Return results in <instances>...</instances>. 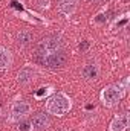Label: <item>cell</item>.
<instances>
[{
	"label": "cell",
	"mask_w": 130,
	"mask_h": 131,
	"mask_svg": "<svg viewBox=\"0 0 130 131\" xmlns=\"http://www.w3.org/2000/svg\"><path fill=\"white\" fill-rule=\"evenodd\" d=\"M63 2H67V3H72L73 0H63Z\"/></svg>",
	"instance_id": "16"
},
{
	"label": "cell",
	"mask_w": 130,
	"mask_h": 131,
	"mask_svg": "<svg viewBox=\"0 0 130 131\" xmlns=\"http://www.w3.org/2000/svg\"><path fill=\"white\" fill-rule=\"evenodd\" d=\"M9 63H11V53H9V50L0 47V70L6 69L9 66Z\"/></svg>",
	"instance_id": "11"
},
{
	"label": "cell",
	"mask_w": 130,
	"mask_h": 131,
	"mask_svg": "<svg viewBox=\"0 0 130 131\" xmlns=\"http://www.w3.org/2000/svg\"><path fill=\"white\" fill-rule=\"evenodd\" d=\"M46 93H48V87H43V89H40V90L37 92V95H35V96H37V98H41V96H43V95H46Z\"/></svg>",
	"instance_id": "14"
},
{
	"label": "cell",
	"mask_w": 130,
	"mask_h": 131,
	"mask_svg": "<svg viewBox=\"0 0 130 131\" xmlns=\"http://www.w3.org/2000/svg\"><path fill=\"white\" fill-rule=\"evenodd\" d=\"M49 124H51V119H49V116L46 114V113H37L35 116L32 117V122H31V127L35 128V130H44V128H48L49 127Z\"/></svg>",
	"instance_id": "5"
},
{
	"label": "cell",
	"mask_w": 130,
	"mask_h": 131,
	"mask_svg": "<svg viewBox=\"0 0 130 131\" xmlns=\"http://www.w3.org/2000/svg\"><path fill=\"white\" fill-rule=\"evenodd\" d=\"M31 111V107L23 102V101H18L12 105V117L14 119H20V117H25L28 113Z\"/></svg>",
	"instance_id": "7"
},
{
	"label": "cell",
	"mask_w": 130,
	"mask_h": 131,
	"mask_svg": "<svg viewBox=\"0 0 130 131\" xmlns=\"http://www.w3.org/2000/svg\"><path fill=\"white\" fill-rule=\"evenodd\" d=\"M31 41H32V32L31 31H22L17 35V44L22 46V47L28 46Z\"/></svg>",
	"instance_id": "10"
},
{
	"label": "cell",
	"mask_w": 130,
	"mask_h": 131,
	"mask_svg": "<svg viewBox=\"0 0 130 131\" xmlns=\"http://www.w3.org/2000/svg\"><path fill=\"white\" fill-rule=\"evenodd\" d=\"M87 47H89V43H87V41H84L83 44H80V49H81V50H86Z\"/></svg>",
	"instance_id": "15"
},
{
	"label": "cell",
	"mask_w": 130,
	"mask_h": 131,
	"mask_svg": "<svg viewBox=\"0 0 130 131\" xmlns=\"http://www.w3.org/2000/svg\"><path fill=\"white\" fill-rule=\"evenodd\" d=\"M81 73H83V76L87 78V79H95L98 76V73H99V69H98L97 64H86L83 67Z\"/></svg>",
	"instance_id": "9"
},
{
	"label": "cell",
	"mask_w": 130,
	"mask_h": 131,
	"mask_svg": "<svg viewBox=\"0 0 130 131\" xmlns=\"http://www.w3.org/2000/svg\"><path fill=\"white\" fill-rule=\"evenodd\" d=\"M46 108L51 114H55V116H63L64 113H67L70 110V99L67 98L63 93H57L54 95L52 98L48 101L46 104Z\"/></svg>",
	"instance_id": "2"
},
{
	"label": "cell",
	"mask_w": 130,
	"mask_h": 131,
	"mask_svg": "<svg viewBox=\"0 0 130 131\" xmlns=\"http://www.w3.org/2000/svg\"><path fill=\"white\" fill-rule=\"evenodd\" d=\"M60 9H61L64 14H72V12L75 11V6H73V3H67V2H63V3H61V6H60Z\"/></svg>",
	"instance_id": "12"
},
{
	"label": "cell",
	"mask_w": 130,
	"mask_h": 131,
	"mask_svg": "<svg viewBox=\"0 0 130 131\" xmlns=\"http://www.w3.org/2000/svg\"><path fill=\"white\" fill-rule=\"evenodd\" d=\"M66 60H67V57H66L64 50L60 49V50H55V52L49 53V55L43 60L41 64L46 66V67H49V69H58V67H63V66L66 64Z\"/></svg>",
	"instance_id": "3"
},
{
	"label": "cell",
	"mask_w": 130,
	"mask_h": 131,
	"mask_svg": "<svg viewBox=\"0 0 130 131\" xmlns=\"http://www.w3.org/2000/svg\"><path fill=\"white\" fill-rule=\"evenodd\" d=\"M121 96H123V93H121L119 87H116V85H109L101 93V99L106 105H115L121 99Z\"/></svg>",
	"instance_id": "4"
},
{
	"label": "cell",
	"mask_w": 130,
	"mask_h": 131,
	"mask_svg": "<svg viewBox=\"0 0 130 131\" xmlns=\"http://www.w3.org/2000/svg\"><path fill=\"white\" fill-rule=\"evenodd\" d=\"M60 49H61L60 37H57V35H49V37L43 38V40L40 41V44L37 46V50H35V61L41 64L43 60H44L49 53H52V52H55V50H60Z\"/></svg>",
	"instance_id": "1"
},
{
	"label": "cell",
	"mask_w": 130,
	"mask_h": 131,
	"mask_svg": "<svg viewBox=\"0 0 130 131\" xmlns=\"http://www.w3.org/2000/svg\"><path fill=\"white\" fill-rule=\"evenodd\" d=\"M35 76V70L32 67H25L18 72V82L20 84H29Z\"/></svg>",
	"instance_id": "8"
},
{
	"label": "cell",
	"mask_w": 130,
	"mask_h": 131,
	"mask_svg": "<svg viewBox=\"0 0 130 131\" xmlns=\"http://www.w3.org/2000/svg\"><path fill=\"white\" fill-rule=\"evenodd\" d=\"M18 130H20V131H31V130H32L31 122H22V124L18 125Z\"/></svg>",
	"instance_id": "13"
},
{
	"label": "cell",
	"mask_w": 130,
	"mask_h": 131,
	"mask_svg": "<svg viewBox=\"0 0 130 131\" xmlns=\"http://www.w3.org/2000/svg\"><path fill=\"white\" fill-rule=\"evenodd\" d=\"M129 127V116L126 113L123 114H118L113 121H112V125H110V130L112 131H126Z\"/></svg>",
	"instance_id": "6"
}]
</instances>
